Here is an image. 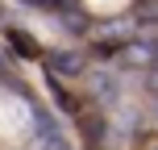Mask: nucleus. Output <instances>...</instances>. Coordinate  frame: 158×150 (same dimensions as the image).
Wrapping results in <instances>:
<instances>
[{
    "label": "nucleus",
    "instance_id": "39448f33",
    "mask_svg": "<svg viewBox=\"0 0 158 150\" xmlns=\"http://www.w3.org/2000/svg\"><path fill=\"white\" fill-rule=\"evenodd\" d=\"M146 92L158 96V71H146Z\"/></svg>",
    "mask_w": 158,
    "mask_h": 150
},
{
    "label": "nucleus",
    "instance_id": "f257e3e1",
    "mask_svg": "<svg viewBox=\"0 0 158 150\" xmlns=\"http://www.w3.org/2000/svg\"><path fill=\"white\" fill-rule=\"evenodd\" d=\"M33 150H71V142H67V134L58 129L54 117H46V113H33Z\"/></svg>",
    "mask_w": 158,
    "mask_h": 150
},
{
    "label": "nucleus",
    "instance_id": "423d86ee",
    "mask_svg": "<svg viewBox=\"0 0 158 150\" xmlns=\"http://www.w3.org/2000/svg\"><path fill=\"white\" fill-rule=\"evenodd\" d=\"M154 117H158V96H154Z\"/></svg>",
    "mask_w": 158,
    "mask_h": 150
},
{
    "label": "nucleus",
    "instance_id": "20e7f679",
    "mask_svg": "<svg viewBox=\"0 0 158 150\" xmlns=\"http://www.w3.org/2000/svg\"><path fill=\"white\" fill-rule=\"evenodd\" d=\"M133 129H137V109L121 104V109H117V134H121V138H129Z\"/></svg>",
    "mask_w": 158,
    "mask_h": 150
},
{
    "label": "nucleus",
    "instance_id": "f03ea898",
    "mask_svg": "<svg viewBox=\"0 0 158 150\" xmlns=\"http://www.w3.org/2000/svg\"><path fill=\"white\" fill-rule=\"evenodd\" d=\"M92 92L100 96L104 104H112V109H117V96H121V79H117V75H108V71H96V75H92Z\"/></svg>",
    "mask_w": 158,
    "mask_h": 150
},
{
    "label": "nucleus",
    "instance_id": "7ed1b4c3",
    "mask_svg": "<svg viewBox=\"0 0 158 150\" xmlns=\"http://www.w3.org/2000/svg\"><path fill=\"white\" fill-rule=\"evenodd\" d=\"M50 67L63 75H79L83 71V54H67V50H58V54H50Z\"/></svg>",
    "mask_w": 158,
    "mask_h": 150
}]
</instances>
